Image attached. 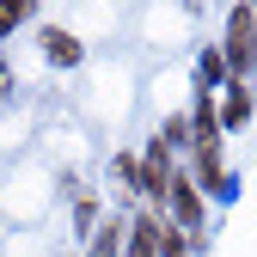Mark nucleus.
<instances>
[{
    "label": "nucleus",
    "mask_w": 257,
    "mask_h": 257,
    "mask_svg": "<svg viewBox=\"0 0 257 257\" xmlns=\"http://www.w3.org/2000/svg\"><path fill=\"white\" fill-rule=\"evenodd\" d=\"M147 190H153V196H166V141L147 153Z\"/></svg>",
    "instance_id": "f03ea898"
},
{
    "label": "nucleus",
    "mask_w": 257,
    "mask_h": 257,
    "mask_svg": "<svg viewBox=\"0 0 257 257\" xmlns=\"http://www.w3.org/2000/svg\"><path fill=\"white\" fill-rule=\"evenodd\" d=\"M251 116V104H245V92H233V104H227V122H245Z\"/></svg>",
    "instance_id": "39448f33"
},
{
    "label": "nucleus",
    "mask_w": 257,
    "mask_h": 257,
    "mask_svg": "<svg viewBox=\"0 0 257 257\" xmlns=\"http://www.w3.org/2000/svg\"><path fill=\"white\" fill-rule=\"evenodd\" d=\"M43 49H49V61H61V68H68V61H80V43L68 37V31H49V37H43Z\"/></svg>",
    "instance_id": "f257e3e1"
},
{
    "label": "nucleus",
    "mask_w": 257,
    "mask_h": 257,
    "mask_svg": "<svg viewBox=\"0 0 257 257\" xmlns=\"http://www.w3.org/2000/svg\"><path fill=\"white\" fill-rule=\"evenodd\" d=\"M172 202H178V220H196V214H202V202H196V190H190L184 178L172 184Z\"/></svg>",
    "instance_id": "7ed1b4c3"
},
{
    "label": "nucleus",
    "mask_w": 257,
    "mask_h": 257,
    "mask_svg": "<svg viewBox=\"0 0 257 257\" xmlns=\"http://www.w3.org/2000/svg\"><path fill=\"white\" fill-rule=\"evenodd\" d=\"M220 74H227V61H220V55L208 49V55H202V80H220Z\"/></svg>",
    "instance_id": "20e7f679"
}]
</instances>
